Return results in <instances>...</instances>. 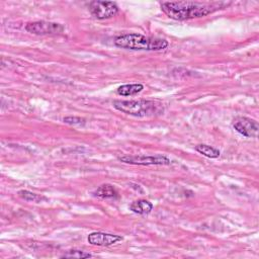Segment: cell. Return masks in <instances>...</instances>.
<instances>
[{
  "label": "cell",
  "instance_id": "cell-10",
  "mask_svg": "<svg viewBox=\"0 0 259 259\" xmlns=\"http://www.w3.org/2000/svg\"><path fill=\"white\" fill-rule=\"evenodd\" d=\"M130 209L138 214H148L153 209V203L147 199H138L131 203Z\"/></svg>",
  "mask_w": 259,
  "mask_h": 259
},
{
  "label": "cell",
  "instance_id": "cell-3",
  "mask_svg": "<svg viewBox=\"0 0 259 259\" xmlns=\"http://www.w3.org/2000/svg\"><path fill=\"white\" fill-rule=\"evenodd\" d=\"M114 45L134 51H162L168 47L169 42L164 38L150 37L140 33H124L114 38Z\"/></svg>",
  "mask_w": 259,
  "mask_h": 259
},
{
  "label": "cell",
  "instance_id": "cell-15",
  "mask_svg": "<svg viewBox=\"0 0 259 259\" xmlns=\"http://www.w3.org/2000/svg\"><path fill=\"white\" fill-rule=\"evenodd\" d=\"M64 122L68 123V124H72V125H81L85 123V119L81 118V117H77V116H66L63 118Z\"/></svg>",
  "mask_w": 259,
  "mask_h": 259
},
{
  "label": "cell",
  "instance_id": "cell-13",
  "mask_svg": "<svg viewBox=\"0 0 259 259\" xmlns=\"http://www.w3.org/2000/svg\"><path fill=\"white\" fill-rule=\"evenodd\" d=\"M17 194L24 200H27V201H32V202H41L42 200H47V197L42 196V195H39V194H36V193H33L31 191H28V190H19L17 192Z\"/></svg>",
  "mask_w": 259,
  "mask_h": 259
},
{
  "label": "cell",
  "instance_id": "cell-4",
  "mask_svg": "<svg viewBox=\"0 0 259 259\" xmlns=\"http://www.w3.org/2000/svg\"><path fill=\"white\" fill-rule=\"evenodd\" d=\"M120 162L132 165H170L171 160L163 155H124L118 157Z\"/></svg>",
  "mask_w": 259,
  "mask_h": 259
},
{
  "label": "cell",
  "instance_id": "cell-1",
  "mask_svg": "<svg viewBox=\"0 0 259 259\" xmlns=\"http://www.w3.org/2000/svg\"><path fill=\"white\" fill-rule=\"evenodd\" d=\"M221 2H163L161 8L163 12L174 20H187L208 15L223 7Z\"/></svg>",
  "mask_w": 259,
  "mask_h": 259
},
{
  "label": "cell",
  "instance_id": "cell-7",
  "mask_svg": "<svg viewBox=\"0 0 259 259\" xmlns=\"http://www.w3.org/2000/svg\"><path fill=\"white\" fill-rule=\"evenodd\" d=\"M232 125L240 135L246 138H256L259 132V124L255 119L247 116H236Z\"/></svg>",
  "mask_w": 259,
  "mask_h": 259
},
{
  "label": "cell",
  "instance_id": "cell-11",
  "mask_svg": "<svg viewBox=\"0 0 259 259\" xmlns=\"http://www.w3.org/2000/svg\"><path fill=\"white\" fill-rule=\"evenodd\" d=\"M144 89V85L140 83H135V84H124L119 86L116 89V92L118 95L121 96H132L135 94L140 93Z\"/></svg>",
  "mask_w": 259,
  "mask_h": 259
},
{
  "label": "cell",
  "instance_id": "cell-9",
  "mask_svg": "<svg viewBox=\"0 0 259 259\" xmlns=\"http://www.w3.org/2000/svg\"><path fill=\"white\" fill-rule=\"evenodd\" d=\"M93 194L99 198H115L118 196V192L115 187L109 183H104L98 186Z\"/></svg>",
  "mask_w": 259,
  "mask_h": 259
},
{
  "label": "cell",
  "instance_id": "cell-14",
  "mask_svg": "<svg viewBox=\"0 0 259 259\" xmlns=\"http://www.w3.org/2000/svg\"><path fill=\"white\" fill-rule=\"evenodd\" d=\"M89 257H92V254L82 250H75V249L69 250L61 256V258H79V259L89 258Z\"/></svg>",
  "mask_w": 259,
  "mask_h": 259
},
{
  "label": "cell",
  "instance_id": "cell-6",
  "mask_svg": "<svg viewBox=\"0 0 259 259\" xmlns=\"http://www.w3.org/2000/svg\"><path fill=\"white\" fill-rule=\"evenodd\" d=\"M91 15L97 19H108L118 13V6L111 1H91L88 4Z\"/></svg>",
  "mask_w": 259,
  "mask_h": 259
},
{
  "label": "cell",
  "instance_id": "cell-5",
  "mask_svg": "<svg viewBox=\"0 0 259 259\" xmlns=\"http://www.w3.org/2000/svg\"><path fill=\"white\" fill-rule=\"evenodd\" d=\"M65 29L64 25L57 22L38 20L28 22L25 25V30L35 35H52V34H59L63 32Z\"/></svg>",
  "mask_w": 259,
  "mask_h": 259
},
{
  "label": "cell",
  "instance_id": "cell-2",
  "mask_svg": "<svg viewBox=\"0 0 259 259\" xmlns=\"http://www.w3.org/2000/svg\"><path fill=\"white\" fill-rule=\"evenodd\" d=\"M112 105L118 111L136 117H153L164 112V106L158 100H114Z\"/></svg>",
  "mask_w": 259,
  "mask_h": 259
},
{
  "label": "cell",
  "instance_id": "cell-12",
  "mask_svg": "<svg viewBox=\"0 0 259 259\" xmlns=\"http://www.w3.org/2000/svg\"><path fill=\"white\" fill-rule=\"evenodd\" d=\"M195 151H197L199 154L207 157V158H210V159H215V158H219L220 155H221V152L219 149L217 148H213L209 145H206V144H199V145H196L195 146Z\"/></svg>",
  "mask_w": 259,
  "mask_h": 259
},
{
  "label": "cell",
  "instance_id": "cell-8",
  "mask_svg": "<svg viewBox=\"0 0 259 259\" xmlns=\"http://www.w3.org/2000/svg\"><path fill=\"white\" fill-rule=\"evenodd\" d=\"M122 237L119 235L104 233V232H93L90 233L87 237L89 244L99 247H108L122 241Z\"/></svg>",
  "mask_w": 259,
  "mask_h": 259
}]
</instances>
